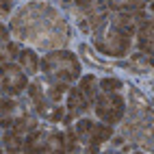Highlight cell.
Returning <instances> with one entry per match:
<instances>
[{"instance_id":"20","label":"cell","mask_w":154,"mask_h":154,"mask_svg":"<svg viewBox=\"0 0 154 154\" xmlns=\"http://www.w3.org/2000/svg\"><path fill=\"white\" fill-rule=\"evenodd\" d=\"M141 2H146V5H148V2H150V0H141Z\"/></svg>"},{"instance_id":"4","label":"cell","mask_w":154,"mask_h":154,"mask_svg":"<svg viewBox=\"0 0 154 154\" xmlns=\"http://www.w3.org/2000/svg\"><path fill=\"white\" fill-rule=\"evenodd\" d=\"M130 37L128 33H122V30L113 28L104 35V39H96V46L102 54H109V57H124L130 48Z\"/></svg>"},{"instance_id":"1","label":"cell","mask_w":154,"mask_h":154,"mask_svg":"<svg viewBox=\"0 0 154 154\" xmlns=\"http://www.w3.org/2000/svg\"><path fill=\"white\" fill-rule=\"evenodd\" d=\"M42 69L48 72L50 76H54L63 83H72L80 76V63L78 59L72 54V52H65V50H57V52H48L42 61Z\"/></svg>"},{"instance_id":"18","label":"cell","mask_w":154,"mask_h":154,"mask_svg":"<svg viewBox=\"0 0 154 154\" xmlns=\"http://www.w3.org/2000/svg\"><path fill=\"white\" fill-rule=\"evenodd\" d=\"M50 119H52V122H61V119H63V109L52 111V113H50Z\"/></svg>"},{"instance_id":"13","label":"cell","mask_w":154,"mask_h":154,"mask_svg":"<svg viewBox=\"0 0 154 154\" xmlns=\"http://www.w3.org/2000/svg\"><path fill=\"white\" fill-rule=\"evenodd\" d=\"M2 143H5V150L7 152H20V150H24V139L17 137L15 132H7Z\"/></svg>"},{"instance_id":"17","label":"cell","mask_w":154,"mask_h":154,"mask_svg":"<svg viewBox=\"0 0 154 154\" xmlns=\"http://www.w3.org/2000/svg\"><path fill=\"white\" fill-rule=\"evenodd\" d=\"M11 11V0H0V15H7Z\"/></svg>"},{"instance_id":"2","label":"cell","mask_w":154,"mask_h":154,"mask_svg":"<svg viewBox=\"0 0 154 154\" xmlns=\"http://www.w3.org/2000/svg\"><path fill=\"white\" fill-rule=\"evenodd\" d=\"M76 135L80 141L87 143V150L89 152H98V146L111 139L113 130L109 124H98V122H91V119H80L76 124Z\"/></svg>"},{"instance_id":"6","label":"cell","mask_w":154,"mask_h":154,"mask_svg":"<svg viewBox=\"0 0 154 154\" xmlns=\"http://www.w3.org/2000/svg\"><path fill=\"white\" fill-rule=\"evenodd\" d=\"M87 106H89V102H87V98L83 94H80V89L78 87H67V109H69L72 115L85 111Z\"/></svg>"},{"instance_id":"14","label":"cell","mask_w":154,"mask_h":154,"mask_svg":"<svg viewBox=\"0 0 154 154\" xmlns=\"http://www.w3.org/2000/svg\"><path fill=\"white\" fill-rule=\"evenodd\" d=\"M9 54V35H7V28L0 26V61H5Z\"/></svg>"},{"instance_id":"9","label":"cell","mask_w":154,"mask_h":154,"mask_svg":"<svg viewBox=\"0 0 154 154\" xmlns=\"http://www.w3.org/2000/svg\"><path fill=\"white\" fill-rule=\"evenodd\" d=\"M109 7L117 13H132V11H141L146 2H141V0H109Z\"/></svg>"},{"instance_id":"3","label":"cell","mask_w":154,"mask_h":154,"mask_svg":"<svg viewBox=\"0 0 154 154\" xmlns=\"http://www.w3.org/2000/svg\"><path fill=\"white\" fill-rule=\"evenodd\" d=\"M124 98L117 96L115 91H104V96L96 98V113L98 117L104 122V124L113 126L117 124V122L122 119V115H124Z\"/></svg>"},{"instance_id":"10","label":"cell","mask_w":154,"mask_h":154,"mask_svg":"<svg viewBox=\"0 0 154 154\" xmlns=\"http://www.w3.org/2000/svg\"><path fill=\"white\" fill-rule=\"evenodd\" d=\"M17 61H20V65H22L26 72H30V74H35V72L39 69V59H37V54L33 52V50H22L20 57H17Z\"/></svg>"},{"instance_id":"5","label":"cell","mask_w":154,"mask_h":154,"mask_svg":"<svg viewBox=\"0 0 154 154\" xmlns=\"http://www.w3.org/2000/svg\"><path fill=\"white\" fill-rule=\"evenodd\" d=\"M0 85H2V91H7L9 96H17L26 89L28 80H26V74L17 65L5 63L0 67Z\"/></svg>"},{"instance_id":"19","label":"cell","mask_w":154,"mask_h":154,"mask_svg":"<svg viewBox=\"0 0 154 154\" xmlns=\"http://www.w3.org/2000/svg\"><path fill=\"white\" fill-rule=\"evenodd\" d=\"M91 2H94V0H76V5H78V7H83V9H87Z\"/></svg>"},{"instance_id":"16","label":"cell","mask_w":154,"mask_h":154,"mask_svg":"<svg viewBox=\"0 0 154 154\" xmlns=\"http://www.w3.org/2000/svg\"><path fill=\"white\" fill-rule=\"evenodd\" d=\"M122 87V80H117V78H104L100 83V89L102 91H117Z\"/></svg>"},{"instance_id":"7","label":"cell","mask_w":154,"mask_h":154,"mask_svg":"<svg viewBox=\"0 0 154 154\" xmlns=\"http://www.w3.org/2000/svg\"><path fill=\"white\" fill-rule=\"evenodd\" d=\"M24 150L26 152H46L48 150V135L39 130H30L28 139H24Z\"/></svg>"},{"instance_id":"11","label":"cell","mask_w":154,"mask_h":154,"mask_svg":"<svg viewBox=\"0 0 154 154\" xmlns=\"http://www.w3.org/2000/svg\"><path fill=\"white\" fill-rule=\"evenodd\" d=\"M98 80L94 78V76H85L83 80H80V94H83L85 98H87V102H89V104H94V102H96V91H98Z\"/></svg>"},{"instance_id":"15","label":"cell","mask_w":154,"mask_h":154,"mask_svg":"<svg viewBox=\"0 0 154 154\" xmlns=\"http://www.w3.org/2000/svg\"><path fill=\"white\" fill-rule=\"evenodd\" d=\"M76 152L78 150V135H76V130H69L67 135H65V152Z\"/></svg>"},{"instance_id":"8","label":"cell","mask_w":154,"mask_h":154,"mask_svg":"<svg viewBox=\"0 0 154 154\" xmlns=\"http://www.w3.org/2000/svg\"><path fill=\"white\" fill-rule=\"evenodd\" d=\"M137 35H139V52L152 57V20L150 17L137 28Z\"/></svg>"},{"instance_id":"12","label":"cell","mask_w":154,"mask_h":154,"mask_svg":"<svg viewBox=\"0 0 154 154\" xmlns=\"http://www.w3.org/2000/svg\"><path fill=\"white\" fill-rule=\"evenodd\" d=\"M46 152H54V154L65 152V135H61V132L48 135V150Z\"/></svg>"}]
</instances>
